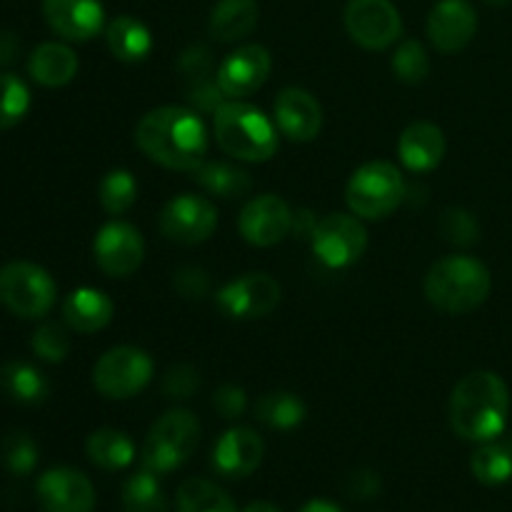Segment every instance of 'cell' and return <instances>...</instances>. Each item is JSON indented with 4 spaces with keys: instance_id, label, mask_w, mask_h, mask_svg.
Masks as SVG:
<instances>
[{
    "instance_id": "ee69618b",
    "label": "cell",
    "mask_w": 512,
    "mask_h": 512,
    "mask_svg": "<svg viewBox=\"0 0 512 512\" xmlns=\"http://www.w3.org/2000/svg\"><path fill=\"white\" fill-rule=\"evenodd\" d=\"M315 228H318V220L313 218L310 210H298L293 213V233L300 235V238H313Z\"/></svg>"
},
{
    "instance_id": "d6986e66",
    "label": "cell",
    "mask_w": 512,
    "mask_h": 512,
    "mask_svg": "<svg viewBox=\"0 0 512 512\" xmlns=\"http://www.w3.org/2000/svg\"><path fill=\"white\" fill-rule=\"evenodd\" d=\"M275 125L285 138L295 143H310L323 128V108L318 98L305 88H285L273 105Z\"/></svg>"
},
{
    "instance_id": "7dc6e473",
    "label": "cell",
    "mask_w": 512,
    "mask_h": 512,
    "mask_svg": "<svg viewBox=\"0 0 512 512\" xmlns=\"http://www.w3.org/2000/svg\"><path fill=\"white\" fill-rule=\"evenodd\" d=\"M490 3H503V0H490Z\"/></svg>"
},
{
    "instance_id": "bcb514c9",
    "label": "cell",
    "mask_w": 512,
    "mask_h": 512,
    "mask_svg": "<svg viewBox=\"0 0 512 512\" xmlns=\"http://www.w3.org/2000/svg\"><path fill=\"white\" fill-rule=\"evenodd\" d=\"M243 512H283V510H280L278 505L268 503V500H258V503H250V505H245Z\"/></svg>"
},
{
    "instance_id": "9c48e42d",
    "label": "cell",
    "mask_w": 512,
    "mask_h": 512,
    "mask_svg": "<svg viewBox=\"0 0 512 512\" xmlns=\"http://www.w3.org/2000/svg\"><path fill=\"white\" fill-rule=\"evenodd\" d=\"M310 243L320 263L328 268H348L363 258L368 248V230L360 218H355V213H330L318 220Z\"/></svg>"
},
{
    "instance_id": "44dd1931",
    "label": "cell",
    "mask_w": 512,
    "mask_h": 512,
    "mask_svg": "<svg viewBox=\"0 0 512 512\" xmlns=\"http://www.w3.org/2000/svg\"><path fill=\"white\" fill-rule=\"evenodd\" d=\"M445 135L435 123H420L408 125L398 140V155L400 163L413 173H428V170L438 168L445 158Z\"/></svg>"
},
{
    "instance_id": "f1b7e54d",
    "label": "cell",
    "mask_w": 512,
    "mask_h": 512,
    "mask_svg": "<svg viewBox=\"0 0 512 512\" xmlns=\"http://www.w3.org/2000/svg\"><path fill=\"white\" fill-rule=\"evenodd\" d=\"M308 415L303 400L295 393L288 390H273V393H265L263 398L255 403V418L270 430H293Z\"/></svg>"
},
{
    "instance_id": "8fae6325",
    "label": "cell",
    "mask_w": 512,
    "mask_h": 512,
    "mask_svg": "<svg viewBox=\"0 0 512 512\" xmlns=\"http://www.w3.org/2000/svg\"><path fill=\"white\" fill-rule=\"evenodd\" d=\"M160 233L178 245L205 243L218 228V210L208 198L195 193L175 195L160 210Z\"/></svg>"
},
{
    "instance_id": "f6af8a7d",
    "label": "cell",
    "mask_w": 512,
    "mask_h": 512,
    "mask_svg": "<svg viewBox=\"0 0 512 512\" xmlns=\"http://www.w3.org/2000/svg\"><path fill=\"white\" fill-rule=\"evenodd\" d=\"M298 512H345L340 505H335L333 500H323V498H315L308 500Z\"/></svg>"
},
{
    "instance_id": "d4e9b609",
    "label": "cell",
    "mask_w": 512,
    "mask_h": 512,
    "mask_svg": "<svg viewBox=\"0 0 512 512\" xmlns=\"http://www.w3.org/2000/svg\"><path fill=\"white\" fill-rule=\"evenodd\" d=\"M105 40H108L110 53L123 63H140L153 50V33L143 20L133 18V15H118L115 20H110Z\"/></svg>"
},
{
    "instance_id": "60d3db41",
    "label": "cell",
    "mask_w": 512,
    "mask_h": 512,
    "mask_svg": "<svg viewBox=\"0 0 512 512\" xmlns=\"http://www.w3.org/2000/svg\"><path fill=\"white\" fill-rule=\"evenodd\" d=\"M245 405H248V395L238 385H223L213 393V408L225 420L240 418L245 413Z\"/></svg>"
},
{
    "instance_id": "6da1fadb",
    "label": "cell",
    "mask_w": 512,
    "mask_h": 512,
    "mask_svg": "<svg viewBox=\"0 0 512 512\" xmlns=\"http://www.w3.org/2000/svg\"><path fill=\"white\" fill-rule=\"evenodd\" d=\"M135 145L163 168L193 173L208 155V130L193 110L163 105L148 110L135 125Z\"/></svg>"
},
{
    "instance_id": "f546056e",
    "label": "cell",
    "mask_w": 512,
    "mask_h": 512,
    "mask_svg": "<svg viewBox=\"0 0 512 512\" xmlns=\"http://www.w3.org/2000/svg\"><path fill=\"white\" fill-rule=\"evenodd\" d=\"M175 512H238V508L223 488L205 478H190L178 488Z\"/></svg>"
},
{
    "instance_id": "7a4b0ae2",
    "label": "cell",
    "mask_w": 512,
    "mask_h": 512,
    "mask_svg": "<svg viewBox=\"0 0 512 512\" xmlns=\"http://www.w3.org/2000/svg\"><path fill=\"white\" fill-rule=\"evenodd\" d=\"M510 413V390L500 375L475 370L450 395V428L470 443H490L503 435Z\"/></svg>"
},
{
    "instance_id": "cb8c5ba5",
    "label": "cell",
    "mask_w": 512,
    "mask_h": 512,
    "mask_svg": "<svg viewBox=\"0 0 512 512\" xmlns=\"http://www.w3.org/2000/svg\"><path fill=\"white\" fill-rule=\"evenodd\" d=\"M260 8L255 0H218L210 13V35L218 43H235L255 30Z\"/></svg>"
},
{
    "instance_id": "ba28073f",
    "label": "cell",
    "mask_w": 512,
    "mask_h": 512,
    "mask_svg": "<svg viewBox=\"0 0 512 512\" xmlns=\"http://www.w3.org/2000/svg\"><path fill=\"white\" fill-rule=\"evenodd\" d=\"M153 358L133 345H118L100 355L93 368V385L110 400L135 398L153 380Z\"/></svg>"
},
{
    "instance_id": "d590c367",
    "label": "cell",
    "mask_w": 512,
    "mask_h": 512,
    "mask_svg": "<svg viewBox=\"0 0 512 512\" xmlns=\"http://www.w3.org/2000/svg\"><path fill=\"white\" fill-rule=\"evenodd\" d=\"M393 73L398 75L403 83H420V80L428 78L430 73V58L428 50L423 48V43L418 40H405L398 45V50L393 53Z\"/></svg>"
},
{
    "instance_id": "74e56055",
    "label": "cell",
    "mask_w": 512,
    "mask_h": 512,
    "mask_svg": "<svg viewBox=\"0 0 512 512\" xmlns=\"http://www.w3.org/2000/svg\"><path fill=\"white\" fill-rule=\"evenodd\" d=\"M438 230L448 243L453 245H473L480 238V225L475 215L465 208L443 210L438 220Z\"/></svg>"
},
{
    "instance_id": "603a6c76",
    "label": "cell",
    "mask_w": 512,
    "mask_h": 512,
    "mask_svg": "<svg viewBox=\"0 0 512 512\" xmlns=\"http://www.w3.org/2000/svg\"><path fill=\"white\" fill-rule=\"evenodd\" d=\"M78 55L65 43H43L30 53L28 73L45 88H63L78 75Z\"/></svg>"
},
{
    "instance_id": "1f68e13d",
    "label": "cell",
    "mask_w": 512,
    "mask_h": 512,
    "mask_svg": "<svg viewBox=\"0 0 512 512\" xmlns=\"http://www.w3.org/2000/svg\"><path fill=\"white\" fill-rule=\"evenodd\" d=\"M123 510L125 512H168V498L163 493L158 473L143 468L130 475L123 485Z\"/></svg>"
},
{
    "instance_id": "5b68a950",
    "label": "cell",
    "mask_w": 512,
    "mask_h": 512,
    "mask_svg": "<svg viewBox=\"0 0 512 512\" xmlns=\"http://www.w3.org/2000/svg\"><path fill=\"white\" fill-rule=\"evenodd\" d=\"M200 443V420L185 408H173L158 418L143 443V468L165 475L183 468Z\"/></svg>"
},
{
    "instance_id": "30bf717a",
    "label": "cell",
    "mask_w": 512,
    "mask_h": 512,
    "mask_svg": "<svg viewBox=\"0 0 512 512\" xmlns=\"http://www.w3.org/2000/svg\"><path fill=\"white\" fill-rule=\"evenodd\" d=\"M345 30L365 50H385L398 43L403 18L390 0H348Z\"/></svg>"
},
{
    "instance_id": "b9f144b4",
    "label": "cell",
    "mask_w": 512,
    "mask_h": 512,
    "mask_svg": "<svg viewBox=\"0 0 512 512\" xmlns=\"http://www.w3.org/2000/svg\"><path fill=\"white\" fill-rule=\"evenodd\" d=\"M348 493L355 500H373L380 493V475L373 470H358L348 478Z\"/></svg>"
},
{
    "instance_id": "836d02e7",
    "label": "cell",
    "mask_w": 512,
    "mask_h": 512,
    "mask_svg": "<svg viewBox=\"0 0 512 512\" xmlns=\"http://www.w3.org/2000/svg\"><path fill=\"white\" fill-rule=\"evenodd\" d=\"M30 110V90L18 75L0 73V130L18 125Z\"/></svg>"
},
{
    "instance_id": "5bb4252c",
    "label": "cell",
    "mask_w": 512,
    "mask_h": 512,
    "mask_svg": "<svg viewBox=\"0 0 512 512\" xmlns=\"http://www.w3.org/2000/svg\"><path fill=\"white\" fill-rule=\"evenodd\" d=\"M270 70H273V58H270L268 48L250 43L240 45L218 65L215 80H218V88L223 90L225 98L240 100L263 88Z\"/></svg>"
},
{
    "instance_id": "4316f807",
    "label": "cell",
    "mask_w": 512,
    "mask_h": 512,
    "mask_svg": "<svg viewBox=\"0 0 512 512\" xmlns=\"http://www.w3.org/2000/svg\"><path fill=\"white\" fill-rule=\"evenodd\" d=\"M193 180L205 193L223 200L245 198L253 190V178L248 170L230 163H200L193 170Z\"/></svg>"
},
{
    "instance_id": "e575fe53",
    "label": "cell",
    "mask_w": 512,
    "mask_h": 512,
    "mask_svg": "<svg viewBox=\"0 0 512 512\" xmlns=\"http://www.w3.org/2000/svg\"><path fill=\"white\" fill-rule=\"evenodd\" d=\"M38 458V445H35V440L25 430H13L0 443V460H3L5 470L13 475L33 473Z\"/></svg>"
},
{
    "instance_id": "2e32d148",
    "label": "cell",
    "mask_w": 512,
    "mask_h": 512,
    "mask_svg": "<svg viewBox=\"0 0 512 512\" xmlns=\"http://www.w3.org/2000/svg\"><path fill=\"white\" fill-rule=\"evenodd\" d=\"M238 228L250 245L270 248L285 240V235L293 230V210L280 195H258L240 210Z\"/></svg>"
},
{
    "instance_id": "ac0fdd59",
    "label": "cell",
    "mask_w": 512,
    "mask_h": 512,
    "mask_svg": "<svg viewBox=\"0 0 512 512\" xmlns=\"http://www.w3.org/2000/svg\"><path fill=\"white\" fill-rule=\"evenodd\" d=\"M45 23L70 43L93 40L105 25L100 0H43Z\"/></svg>"
},
{
    "instance_id": "7402d4cb",
    "label": "cell",
    "mask_w": 512,
    "mask_h": 512,
    "mask_svg": "<svg viewBox=\"0 0 512 512\" xmlns=\"http://www.w3.org/2000/svg\"><path fill=\"white\" fill-rule=\"evenodd\" d=\"M115 305L103 290L98 288H78L65 298L63 320L75 333H98L108 328L113 320Z\"/></svg>"
},
{
    "instance_id": "8d00e7d4",
    "label": "cell",
    "mask_w": 512,
    "mask_h": 512,
    "mask_svg": "<svg viewBox=\"0 0 512 512\" xmlns=\"http://www.w3.org/2000/svg\"><path fill=\"white\" fill-rule=\"evenodd\" d=\"M30 348L45 363H63L70 353V338L63 325L43 323L30 338Z\"/></svg>"
},
{
    "instance_id": "277c9868",
    "label": "cell",
    "mask_w": 512,
    "mask_h": 512,
    "mask_svg": "<svg viewBox=\"0 0 512 512\" xmlns=\"http://www.w3.org/2000/svg\"><path fill=\"white\" fill-rule=\"evenodd\" d=\"M213 133L223 153L248 163H265L280 145L278 125L260 108L240 100H228L215 108Z\"/></svg>"
},
{
    "instance_id": "4dcf8cb0",
    "label": "cell",
    "mask_w": 512,
    "mask_h": 512,
    "mask_svg": "<svg viewBox=\"0 0 512 512\" xmlns=\"http://www.w3.org/2000/svg\"><path fill=\"white\" fill-rule=\"evenodd\" d=\"M470 470L478 483L490 485V488L508 483L512 478V438L480 445L470 458Z\"/></svg>"
},
{
    "instance_id": "f35d334b",
    "label": "cell",
    "mask_w": 512,
    "mask_h": 512,
    "mask_svg": "<svg viewBox=\"0 0 512 512\" xmlns=\"http://www.w3.org/2000/svg\"><path fill=\"white\" fill-rule=\"evenodd\" d=\"M198 388H200V375L198 370L188 363L173 365L163 378V393L168 395V398L185 400L190 398Z\"/></svg>"
},
{
    "instance_id": "e0dca14e",
    "label": "cell",
    "mask_w": 512,
    "mask_h": 512,
    "mask_svg": "<svg viewBox=\"0 0 512 512\" xmlns=\"http://www.w3.org/2000/svg\"><path fill=\"white\" fill-rule=\"evenodd\" d=\"M478 33V13L468 0H440L428 15L430 43L450 55L468 48Z\"/></svg>"
},
{
    "instance_id": "484cf974",
    "label": "cell",
    "mask_w": 512,
    "mask_h": 512,
    "mask_svg": "<svg viewBox=\"0 0 512 512\" xmlns=\"http://www.w3.org/2000/svg\"><path fill=\"white\" fill-rule=\"evenodd\" d=\"M0 388L20 405H40L50 395L48 378L35 365L23 360H10L0 368Z\"/></svg>"
},
{
    "instance_id": "ffe728a7",
    "label": "cell",
    "mask_w": 512,
    "mask_h": 512,
    "mask_svg": "<svg viewBox=\"0 0 512 512\" xmlns=\"http://www.w3.org/2000/svg\"><path fill=\"white\" fill-rule=\"evenodd\" d=\"M263 455V438L253 428H230L215 443L213 468L223 478H248L260 468Z\"/></svg>"
},
{
    "instance_id": "4fadbf2b",
    "label": "cell",
    "mask_w": 512,
    "mask_h": 512,
    "mask_svg": "<svg viewBox=\"0 0 512 512\" xmlns=\"http://www.w3.org/2000/svg\"><path fill=\"white\" fill-rule=\"evenodd\" d=\"M93 255L98 268L110 278H128L143 265L145 243L135 225L113 220L95 233Z\"/></svg>"
},
{
    "instance_id": "d6a6232c",
    "label": "cell",
    "mask_w": 512,
    "mask_h": 512,
    "mask_svg": "<svg viewBox=\"0 0 512 512\" xmlns=\"http://www.w3.org/2000/svg\"><path fill=\"white\" fill-rule=\"evenodd\" d=\"M98 200L108 215L128 213L138 200V180L125 168L110 170L98 185Z\"/></svg>"
},
{
    "instance_id": "83f0119b",
    "label": "cell",
    "mask_w": 512,
    "mask_h": 512,
    "mask_svg": "<svg viewBox=\"0 0 512 512\" xmlns=\"http://www.w3.org/2000/svg\"><path fill=\"white\" fill-rule=\"evenodd\" d=\"M90 463L103 470H125L135 460V443L128 433L115 428H100L90 433L85 443Z\"/></svg>"
},
{
    "instance_id": "7bdbcfd3",
    "label": "cell",
    "mask_w": 512,
    "mask_h": 512,
    "mask_svg": "<svg viewBox=\"0 0 512 512\" xmlns=\"http://www.w3.org/2000/svg\"><path fill=\"white\" fill-rule=\"evenodd\" d=\"M20 53V40L18 35L10 30H0V65H8L18 58Z\"/></svg>"
},
{
    "instance_id": "52a82bcc",
    "label": "cell",
    "mask_w": 512,
    "mask_h": 512,
    "mask_svg": "<svg viewBox=\"0 0 512 512\" xmlns=\"http://www.w3.org/2000/svg\"><path fill=\"white\" fill-rule=\"evenodd\" d=\"M55 298L58 285L40 265L15 260L0 268V303L18 318H43L55 305Z\"/></svg>"
},
{
    "instance_id": "3957f363",
    "label": "cell",
    "mask_w": 512,
    "mask_h": 512,
    "mask_svg": "<svg viewBox=\"0 0 512 512\" xmlns=\"http://www.w3.org/2000/svg\"><path fill=\"white\" fill-rule=\"evenodd\" d=\"M493 278L490 270L470 255H448L430 265L425 275V298L450 315L478 310L488 300Z\"/></svg>"
},
{
    "instance_id": "8992f818",
    "label": "cell",
    "mask_w": 512,
    "mask_h": 512,
    "mask_svg": "<svg viewBox=\"0 0 512 512\" xmlns=\"http://www.w3.org/2000/svg\"><path fill=\"white\" fill-rule=\"evenodd\" d=\"M403 195V173L398 170V165L388 163V160H370V163L360 165L350 175L348 188H345L348 208L365 220L388 218L403 203Z\"/></svg>"
},
{
    "instance_id": "ab89813d",
    "label": "cell",
    "mask_w": 512,
    "mask_h": 512,
    "mask_svg": "<svg viewBox=\"0 0 512 512\" xmlns=\"http://www.w3.org/2000/svg\"><path fill=\"white\" fill-rule=\"evenodd\" d=\"M173 288L175 293L183 295V298L195 300L205 298L210 290V278L203 268H195V265H185V268L175 270L173 275Z\"/></svg>"
},
{
    "instance_id": "9a60e30c",
    "label": "cell",
    "mask_w": 512,
    "mask_h": 512,
    "mask_svg": "<svg viewBox=\"0 0 512 512\" xmlns=\"http://www.w3.org/2000/svg\"><path fill=\"white\" fill-rule=\"evenodd\" d=\"M43 512H93L95 488L85 473L75 468H50L35 483Z\"/></svg>"
},
{
    "instance_id": "7c38bea8",
    "label": "cell",
    "mask_w": 512,
    "mask_h": 512,
    "mask_svg": "<svg viewBox=\"0 0 512 512\" xmlns=\"http://www.w3.org/2000/svg\"><path fill=\"white\" fill-rule=\"evenodd\" d=\"M220 313L235 320H258L280 303V283L268 273H245L223 285L215 298Z\"/></svg>"
}]
</instances>
